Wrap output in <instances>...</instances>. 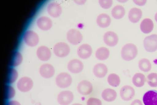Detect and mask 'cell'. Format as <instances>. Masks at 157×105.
Masks as SVG:
<instances>
[{
    "label": "cell",
    "instance_id": "cell-4",
    "mask_svg": "<svg viewBox=\"0 0 157 105\" xmlns=\"http://www.w3.org/2000/svg\"><path fill=\"white\" fill-rule=\"evenodd\" d=\"M23 40L27 45L32 47L37 46L40 41L38 34L31 30H26L24 32L23 36Z\"/></svg>",
    "mask_w": 157,
    "mask_h": 105
},
{
    "label": "cell",
    "instance_id": "cell-5",
    "mask_svg": "<svg viewBox=\"0 0 157 105\" xmlns=\"http://www.w3.org/2000/svg\"><path fill=\"white\" fill-rule=\"evenodd\" d=\"M69 45L63 42H59L56 43L52 48L54 54L56 57L62 58L67 56L70 52Z\"/></svg>",
    "mask_w": 157,
    "mask_h": 105
},
{
    "label": "cell",
    "instance_id": "cell-33",
    "mask_svg": "<svg viewBox=\"0 0 157 105\" xmlns=\"http://www.w3.org/2000/svg\"><path fill=\"white\" fill-rule=\"evenodd\" d=\"M99 2L101 6L105 9L110 8L113 4V1L111 0H100Z\"/></svg>",
    "mask_w": 157,
    "mask_h": 105
},
{
    "label": "cell",
    "instance_id": "cell-3",
    "mask_svg": "<svg viewBox=\"0 0 157 105\" xmlns=\"http://www.w3.org/2000/svg\"><path fill=\"white\" fill-rule=\"evenodd\" d=\"M33 84V81L30 77L25 76L20 77L17 80L16 87L20 91L26 93L31 90Z\"/></svg>",
    "mask_w": 157,
    "mask_h": 105
},
{
    "label": "cell",
    "instance_id": "cell-35",
    "mask_svg": "<svg viewBox=\"0 0 157 105\" xmlns=\"http://www.w3.org/2000/svg\"><path fill=\"white\" fill-rule=\"evenodd\" d=\"M6 105H21V103L17 100L14 99L9 100Z\"/></svg>",
    "mask_w": 157,
    "mask_h": 105
},
{
    "label": "cell",
    "instance_id": "cell-14",
    "mask_svg": "<svg viewBox=\"0 0 157 105\" xmlns=\"http://www.w3.org/2000/svg\"><path fill=\"white\" fill-rule=\"evenodd\" d=\"M120 95L122 99L125 101L131 100L135 95V91L129 85L123 86L120 91Z\"/></svg>",
    "mask_w": 157,
    "mask_h": 105
},
{
    "label": "cell",
    "instance_id": "cell-18",
    "mask_svg": "<svg viewBox=\"0 0 157 105\" xmlns=\"http://www.w3.org/2000/svg\"><path fill=\"white\" fill-rule=\"evenodd\" d=\"M92 49L91 46L86 44H83L80 46L77 50V54L81 58L86 59L91 55Z\"/></svg>",
    "mask_w": 157,
    "mask_h": 105
},
{
    "label": "cell",
    "instance_id": "cell-6",
    "mask_svg": "<svg viewBox=\"0 0 157 105\" xmlns=\"http://www.w3.org/2000/svg\"><path fill=\"white\" fill-rule=\"evenodd\" d=\"M74 98V95L71 91L63 90L58 94L56 100L59 105H69L72 102Z\"/></svg>",
    "mask_w": 157,
    "mask_h": 105
},
{
    "label": "cell",
    "instance_id": "cell-23",
    "mask_svg": "<svg viewBox=\"0 0 157 105\" xmlns=\"http://www.w3.org/2000/svg\"><path fill=\"white\" fill-rule=\"evenodd\" d=\"M154 24L151 19L148 18L144 19L141 23L140 29L144 33H148L153 30Z\"/></svg>",
    "mask_w": 157,
    "mask_h": 105
},
{
    "label": "cell",
    "instance_id": "cell-31",
    "mask_svg": "<svg viewBox=\"0 0 157 105\" xmlns=\"http://www.w3.org/2000/svg\"><path fill=\"white\" fill-rule=\"evenodd\" d=\"M147 81L148 85L152 87H157V73H151L147 76Z\"/></svg>",
    "mask_w": 157,
    "mask_h": 105
},
{
    "label": "cell",
    "instance_id": "cell-20",
    "mask_svg": "<svg viewBox=\"0 0 157 105\" xmlns=\"http://www.w3.org/2000/svg\"><path fill=\"white\" fill-rule=\"evenodd\" d=\"M142 15V11L140 9L134 7L130 10L128 17L129 20L131 22L136 23L139 21Z\"/></svg>",
    "mask_w": 157,
    "mask_h": 105
},
{
    "label": "cell",
    "instance_id": "cell-9",
    "mask_svg": "<svg viewBox=\"0 0 157 105\" xmlns=\"http://www.w3.org/2000/svg\"><path fill=\"white\" fill-rule=\"evenodd\" d=\"M144 45L148 52L156 51L157 49V35L153 34L146 37L144 41Z\"/></svg>",
    "mask_w": 157,
    "mask_h": 105
},
{
    "label": "cell",
    "instance_id": "cell-39",
    "mask_svg": "<svg viewBox=\"0 0 157 105\" xmlns=\"http://www.w3.org/2000/svg\"><path fill=\"white\" fill-rule=\"evenodd\" d=\"M71 105H82V104L79 103H75L74 104H73Z\"/></svg>",
    "mask_w": 157,
    "mask_h": 105
},
{
    "label": "cell",
    "instance_id": "cell-21",
    "mask_svg": "<svg viewBox=\"0 0 157 105\" xmlns=\"http://www.w3.org/2000/svg\"><path fill=\"white\" fill-rule=\"evenodd\" d=\"M103 99L107 102H112L115 99L117 96V93L115 90L109 88L104 90L101 94Z\"/></svg>",
    "mask_w": 157,
    "mask_h": 105
},
{
    "label": "cell",
    "instance_id": "cell-2",
    "mask_svg": "<svg viewBox=\"0 0 157 105\" xmlns=\"http://www.w3.org/2000/svg\"><path fill=\"white\" fill-rule=\"evenodd\" d=\"M55 82L56 85L62 89L69 87L72 82V78L68 73L63 72L58 74L56 76Z\"/></svg>",
    "mask_w": 157,
    "mask_h": 105
},
{
    "label": "cell",
    "instance_id": "cell-25",
    "mask_svg": "<svg viewBox=\"0 0 157 105\" xmlns=\"http://www.w3.org/2000/svg\"><path fill=\"white\" fill-rule=\"evenodd\" d=\"M113 17L116 19H120L122 18L125 14V10L122 6L118 5L115 6L112 11Z\"/></svg>",
    "mask_w": 157,
    "mask_h": 105
},
{
    "label": "cell",
    "instance_id": "cell-13",
    "mask_svg": "<svg viewBox=\"0 0 157 105\" xmlns=\"http://www.w3.org/2000/svg\"><path fill=\"white\" fill-rule=\"evenodd\" d=\"M145 105H157V91L149 90L144 95L143 98Z\"/></svg>",
    "mask_w": 157,
    "mask_h": 105
},
{
    "label": "cell",
    "instance_id": "cell-1",
    "mask_svg": "<svg viewBox=\"0 0 157 105\" xmlns=\"http://www.w3.org/2000/svg\"><path fill=\"white\" fill-rule=\"evenodd\" d=\"M138 53L136 46L132 43L125 45L123 47L121 51L122 58L125 60L130 61L134 59Z\"/></svg>",
    "mask_w": 157,
    "mask_h": 105
},
{
    "label": "cell",
    "instance_id": "cell-27",
    "mask_svg": "<svg viewBox=\"0 0 157 105\" xmlns=\"http://www.w3.org/2000/svg\"><path fill=\"white\" fill-rule=\"evenodd\" d=\"M109 51L106 48L101 47L98 49L95 53L96 58L100 60H104L109 57Z\"/></svg>",
    "mask_w": 157,
    "mask_h": 105
},
{
    "label": "cell",
    "instance_id": "cell-19",
    "mask_svg": "<svg viewBox=\"0 0 157 105\" xmlns=\"http://www.w3.org/2000/svg\"><path fill=\"white\" fill-rule=\"evenodd\" d=\"M108 68L106 66L102 63H98L96 64L93 69L94 75L97 77L102 78L106 74Z\"/></svg>",
    "mask_w": 157,
    "mask_h": 105
},
{
    "label": "cell",
    "instance_id": "cell-8",
    "mask_svg": "<svg viewBox=\"0 0 157 105\" xmlns=\"http://www.w3.org/2000/svg\"><path fill=\"white\" fill-rule=\"evenodd\" d=\"M36 55L40 60L46 62L51 59L52 53L50 49L48 47L45 45H41L36 49Z\"/></svg>",
    "mask_w": 157,
    "mask_h": 105
},
{
    "label": "cell",
    "instance_id": "cell-24",
    "mask_svg": "<svg viewBox=\"0 0 157 105\" xmlns=\"http://www.w3.org/2000/svg\"><path fill=\"white\" fill-rule=\"evenodd\" d=\"M146 81L145 76L140 73L135 74L133 77L132 82L133 84L137 87H141L143 86Z\"/></svg>",
    "mask_w": 157,
    "mask_h": 105
},
{
    "label": "cell",
    "instance_id": "cell-17",
    "mask_svg": "<svg viewBox=\"0 0 157 105\" xmlns=\"http://www.w3.org/2000/svg\"><path fill=\"white\" fill-rule=\"evenodd\" d=\"M103 40L105 43L108 46L113 47L117 43L118 38L117 34L113 32L109 31L104 35Z\"/></svg>",
    "mask_w": 157,
    "mask_h": 105
},
{
    "label": "cell",
    "instance_id": "cell-15",
    "mask_svg": "<svg viewBox=\"0 0 157 105\" xmlns=\"http://www.w3.org/2000/svg\"><path fill=\"white\" fill-rule=\"evenodd\" d=\"M67 68L70 72L73 73H77L82 70L83 64L80 60L74 59L68 62L67 64Z\"/></svg>",
    "mask_w": 157,
    "mask_h": 105
},
{
    "label": "cell",
    "instance_id": "cell-26",
    "mask_svg": "<svg viewBox=\"0 0 157 105\" xmlns=\"http://www.w3.org/2000/svg\"><path fill=\"white\" fill-rule=\"evenodd\" d=\"M23 60V57L21 53L19 51H16L13 54L11 62V65L13 68L20 65Z\"/></svg>",
    "mask_w": 157,
    "mask_h": 105
},
{
    "label": "cell",
    "instance_id": "cell-11",
    "mask_svg": "<svg viewBox=\"0 0 157 105\" xmlns=\"http://www.w3.org/2000/svg\"><path fill=\"white\" fill-rule=\"evenodd\" d=\"M67 39L68 41L73 45H77L82 40V36L81 33L75 29L69 30L67 33Z\"/></svg>",
    "mask_w": 157,
    "mask_h": 105
},
{
    "label": "cell",
    "instance_id": "cell-12",
    "mask_svg": "<svg viewBox=\"0 0 157 105\" xmlns=\"http://www.w3.org/2000/svg\"><path fill=\"white\" fill-rule=\"evenodd\" d=\"M36 24L40 30L43 31H47L52 28L53 22L50 18L45 16H43L40 17L37 19Z\"/></svg>",
    "mask_w": 157,
    "mask_h": 105
},
{
    "label": "cell",
    "instance_id": "cell-7",
    "mask_svg": "<svg viewBox=\"0 0 157 105\" xmlns=\"http://www.w3.org/2000/svg\"><path fill=\"white\" fill-rule=\"evenodd\" d=\"M39 72L42 78L49 79L52 78L55 73V69L53 66L51 64L45 63L39 67Z\"/></svg>",
    "mask_w": 157,
    "mask_h": 105
},
{
    "label": "cell",
    "instance_id": "cell-32",
    "mask_svg": "<svg viewBox=\"0 0 157 105\" xmlns=\"http://www.w3.org/2000/svg\"><path fill=\"white\" fill-rule=\"evenodd\" d=\"M16 94L15 88L11 85L9 84L6 87V97L8 100L12 99L14 97Z\"/></svg>",
    "mask_w": 157,
    "mask_h": 105
},
{
    "label": "cell",
    "instance_id": "cell-34",
    "mask_svg": "<svg viewBox=\"0 0 157 105\" xmlns=\"http://www.w3.org/2000/svg\"><path fill=\"white\" fill-rule=\"evenodd\" d=\"M87 105H102V103L99 99L91 97L87 100Z\"/></svg>",
    "mask_w": 157,
    "mask_h": 105
},
{
    "label": "cell",
    "instance_id": "cell-38",
    "mask_svg": "<svg viewBox=\"0 0 157 105\" xmlns=\"http://www.w3.org/2000/svg\"><path fill=\"white\" fill-rule=\"evenodd\" d=\"M155 19L157 22V12L156 13L155 15Z\"/></svg>",
    "mask_w": 157,
    "mask_h": 105
},
{
    "label": "cell",
    "instance_id": "cell-30",
    "mask_svg": "<svg viewBox=\"0 0 157 105\" xmlns=\"http://www.w3.org/2000/svg\"><path fill=\"white\" fill-rule=\"evenodd\" d=\"M107 80L109 84L113 87L118 86L120 83L119 76L115 73L109 74Z\"/></svg>",
    "mask_w": 157,
    "mask_h": 105
},
{
    "label": "cell",
    "instance_id": "cell-16",
    "mask_svg": "<svg viewBox=\"0 0 157 105\" xmlns=\"http://www.w3.org/2000/svg\"><path fill=\"white\" fill-rule=\"evenodd\" d=\"M78 92L81 95H87L90 94L93 90V86L91 83L86 80L80 82L77 86Z\"/></svg>",
    "mask_w": 157,
    "mask_h": 105
},
{
    "label": "cell",
    "instance_id": "cell-22",
    "mask_svg": "<svg viewBox=\"0 0 157 105\" xmlns=\"http://www.w3.org/2000/svg\"><path fill=\"white\" fill-rule=\"evenodd\" d=\"M111 22V19L109 16L105 13L100 14L97 19V22L100 27L106 28L109 26Z\"/></svg>",
    "mask_w": 157,
    "mask_h": 105
},
{
    "label": "cell",
    "instance_id": "cell-29",
    "mask_svg": "<svg viewBox=\"0 0 157 105\" xmlns=\"http://www.w3.org/2000/svg\"><path fill=\"white\" fill-rule=\"evenodd\" d=\"M139 67L140 70L147 72L151 70V64L148 60L146 58H143L139 61Z\"/></svg>",
    "mask_w": 157,
    "mask_h": 105
},
{
    "label": "cell",
    "instance_id": "cell-10",
    "mask_svg": "<svg viewBox=\"0 0 157 105\" xmlns=\"http://www.w3.org/2000/svg\"><path fill=\"white\" fill-rule=\"evenodd\" d=\"M47 11L51 17L56 18L61 14L62 9L60 5L58 2H53L50 3L47 7Z\"/></svg>",
    "mask_w": 157,
    "mask_h": 105
},
{
    "label": "cell",
    "instance_id": "cell-36",
    "mask_svg": "<svg viewBox=\"0 0 157 105\" xmlns=\"http://www.w3.org/2000/svg\"><path fill=\"white\" fill-rule=\"evenodd\" d=\"M133 1L137 5L143 6L145 4L146 0H134Z\"/></svg>",
    "mask_w": 157,
    "mask_h": 105
},
{
    "label": "cell",
    "instance_id": "cell-28",
    "mask_svg": "<svg viewBox=\"0 0 157 105\" xmlns=\"http://www.w3.org/2000/svg\"><path fill=\"white\" fill-rule=\"evenodd\" d=\"M18 76L19 74L17 71L14 68H10L7 76V83L10 85L14 84L17 80Z\"/></svg>",
    "mask_w": 157,
    "mask_h": 105
},
{
    "label": "cell",
    "instance_id": "cell-37",
    "mask_svg": "<svg viewBox=\"0 0 157 105\" xmlns=\"http://www.w3.org/2000/svg\"><path fill=\"white\" fill-rule=\"evenodd\" d=\"M130 105H143V104L140 100L136 99L132 102Z\"/></svg>",
    "mask_w": 157,
    "mask_h": 105
}]
</instances>
